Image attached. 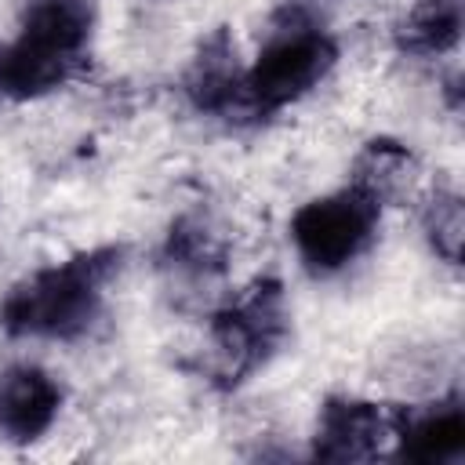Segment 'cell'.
<instances>
[{"instance_id":"cell-1","label":"cell","mask_w":465,"mask_h":465,"mask_svg":"<svg viewBox=\"0 0 465 465\" xmlns=\"http://www.w3.org/2000/svg\"><path fill=\"white\" fill-rule=\"evenodd\" d=\"M116 269V254H87L29 276L4 302V327L29 338H80L91 331L102 287Z\"/></svg>"},{"instance_id":"cell-2","label":"cell","mask_w":465,"mask_h":465,"mask_svg":"<svg viewBox=\"0 0 465 465\" xmlns=\"http://www.w3.org/2000/svg\"><path fill=\"white\" fill-rule=\"evenodd\" d=\"M334 40L302 7H287L269 25L254 65L243 73V91L262 116L316 91L334 69Z\"/></svg>"},{"instance_id":"cell-3","label":"cell","mask_w":465,"mask_h":465,"mask_svg":"<svg viewBox=\"0 0 465 465\" xmlns=\"http://www.w3.org/2000/svg\"><path fill=\"white\" fill-rule=\"evenodd\" d=\"M378 207L360 196L352 185L320 200H309L291 218V240L298 258L312 272H341L352 265L374 240L378 229Z\"/></svg>"},{"instance_id":"cell-4","label":"cell","mask_w":465,"mask_h":465,"mask_svg":"<svg viewBox=\"0 0 465 465\" xmlns=\"http://www.w3.org/2000/svg\"><path fill=\"white\" fill-rule=\"evenodd\" d=\"M403 407L371 400H331L316 425V458L323 461H374L400 454Z\"/></svg>"},{"instance_id":"cell-5","label":"cell","mask_w":465,"mask_h":465,"mask_svg":"<svg viewBox=\"0 0 465 465\" xmlns=\"http://www.w3.org/2000/svg\"><path fill=\"white\" fill-rule=\"evenodd\" d=\"M62 407V385L33 367L11 363L0 371V436L11 443H29L44 436Z\"/></svg>"},{"instance_id":"cell-6","label":"cell","mask_w":465,"mask_h":465,"mask_svg":"<svg viewBox=\"0 0 465 465\" xmlns=\"http://www.w3.org/2000/svg\"><path fill=\"white\" fill-rule=\"evenodd\" d=\"M91 29H94L91 0H29L15 44L76 69L91 40Z\"/></svg>"},{"instance_id":"cell-7","label":"cell","mask_w":465,"mask_h":465,"mask_svg":"<svg viewBox=\"0 0 465 465\" xmlns=\"http://www.w3.org/2000/svg\"><path fill=\"white\" fill-rule=\"evenodd\" d=\"M349 185L360 196H367L378 211L392 203H407L421 189V163L403 142L374 138L356 153Z\"/></svg>"},{"instance_id":"cell-8","label":"cell","mask_w":465,"mask_h":465,"mask_svg":"<svg viewBox=\"0 0 465 465\" xmlns=\"http://www.w3.org/2000/svg\"><path fill=\"white\" fill-rule=\"evenodd\" d=\"M465 450V418L458 403H429L425 411L403 407L400 454L414 461H454Z\"/></svg>"},{"instance_id":"cell-9","label":"cell","mask_w":465,"mask_h":465,"mask_svg":"<svg viewBox=\"0 0 465 465\" xmlns=\"http://www.w3.org/2000/svg\"><path fill=\"white\" fill-rule=\"evenodd\" d=\"M461 0H414L396 22V47L414 58H440L458 47Z\"/></svg>"},{"instance_id":"cell-10","label":"cell","mask_w":465,"mask_h":465,"mask_svg":"<svg viewBox=\"0 0 465 465\" xmlns=\"http://www.w3.org/2000/svg\"><path fill=\"white\" fill-rule=\"evenodd\" d=\"M421 232L429 247L436 251L440 262L461 265V247H465V203L454 189H436L425 196L421 207Z\"/></svg>"},{"instance_id":"cell-11","label":"cell","mask_w":465,"mask_h":465,"mask_svg":"<svg viewBox=\"0 0 465 465\" xmlns=\"http://www.w3.org/2000/svg\"><path fill=\"white\" fill-rule=\"evenodd\" d=\"M0 94H4V91H0Z\"/></svg>"}]
</instances>
